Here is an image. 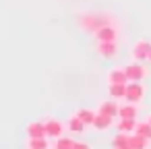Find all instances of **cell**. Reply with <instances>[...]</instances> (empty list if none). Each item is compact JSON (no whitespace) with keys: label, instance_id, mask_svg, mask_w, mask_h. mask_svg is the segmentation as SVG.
I'll use <instances>...</instances> for the list:
<instances>
[{"label":"cell","instance_id":"cell-1","mask_svg":"<svg viewBox=\"0 0 151 149\" xmlns=\"http://www.w3.org/2000/svg\"><path fill=\"white\" fill-rule=\"evenodd\" d=\"M145 93H147V89H145V85H143V81H128L126 83V101H132V104H141L143 99H145Z\"/></svg>","mask_w":151,"mask_h":149},{"label":"cell","instance_id":"cell-2","mask_svg":"<svg viewBox=\"0 0 151 149\" xmlns=\"http://www.w3.org/2000/svg\"><path fill=\"white\" fill-rule=\"evenodd\" d=\"M124 71H126L128 81H145V79H147V68H145V64L139 62V60H132L130 64H126Z\"/></svg>","mask_w":151,"mask_h":149},{"label":"cell","instance_id":"cell-3","mask_svg":"<svg viewBox=\"0 0 151 149\" xmlns=\"http://www.w3.org/2000/svg\"><path fill=\"white\" fill-rule=\"evenodd\" d=\"M93 35H95V42H116L118 40V29L112 23H106L99 29H95Z\"/></svg>","mask_w":151,"mask_h":149},{"label":"cell","instance_id":"cell-4","mask_svg":"<svg viewBox=\"0 0 151 149\" xmlns=\"http://www.w3.org/2000/svg\"><path fill=\"white\" fill-rule=\"evenodd\" d=\"M149 52H151V42H149V40H139V42L132 46L130 56H132V60L145 62V60L149 58Z\"/></svg>","mask_w":151,"mask_h":149},{"label":"cell","instance_id":"cell-5","mask_svg":"<svg viewBox=\"0 0 151 149\" xmlns=\"http://www.w3.org/2000/svg\"><path fill=\"white\" fill-rule=\"evenodd\" d=\"M44 122H46V137H48V139H58V137H62V132H64V128H66L64 122H60V120H56V118H46Z\"/></svg>","mask_w":151,"mask_h":149},{"label":"cell","instance_id":"cell-6","mask_svg":"<svg viewBox=\"0 0 151 149\" xmlns=\"http://www.w3.org/2000/svg\"><path fill=\"white\" fill-rule=\"evenodd\" d=\"M97 54L101 56V58H106V60H110V58H116L118 56V46H116V42H97Z\"/></svg>","mask_w":151,"mask_h":149},{"label":"cell","instance_id":"cell-7","mask_svg":"<svg viewBox=\"0 0 151 149\" xmlns=\"http://www.w3.org/2000/svg\"><path fill=\"white\" fill-rule=\"evenodd\" d=\"M118 110H120V104H118V99H112V97L106 99V101H101L99 108H97L99 114H106V116H112V118L118 116Z\"/></svg>","mask_w":151,"mask_h":149},{"label":"cell","instance_id":"cell-8","mask_svg":"<svg viewBox=\"0 0 151 149\" xmlns=\"http://www.w3.org/2000/svg\"><path fill=\"white\" fill-rule=\"evenodd\" d=\"M27 137H46V122L44 120H33L25 126Z\"/></svg>","mask_w":151,"mask_h":149},{"label":"cell","instance_id":"cell-9","mask_svg":"<svg viewBox=\"0 0 151 149\" xmlns=\"http://www.w3.org/2000/svg\"><path fill=\"white\" fill-rule=\"evenodd\" d=\"M106 79H108V85H114V83H128V77H126L124 66H122V68H110Z\"/></svg>","mask_w":151,"mask_h":149},{"label":"cell","instance_id":"cell-10","mask_svg":"<svg viewBox=\"0 0 151 149\" xmlns=\"http://www.w3.org/2000/svg\"><path fill=\"white\" fill-rule=\"evenodd\" d=\"M137 116H139V104H132V101L120 104L118 118H137Z\"/></svg>","mask_w":151,"mask_h":149},{"label":"cell","instance_id":"cell-11","mask_svg":"<svg viewBox=\"0 0 151 149\" xmlns=\"http://www.w3.org/2000/svg\"><path fill=\"white\" fill-rule=\"evenodd\" d=\"M66 128H68V132H75V135H83L85 132V128H87V124L77 116V114H73L70 118H68V122H66Z\"/></svg>","mask_w":151,"mask_h":149},{"label":"cell","instance_id":"cell-12","mask_svg":"<svg viewBox=\"0 0 151 149\" xmlns=\"http://www.w3.org/2000/svg\"><path fill=\"white\" fill-rule=\"evenodd\" d=\"M137 118H118V122H116V128H118V132H134L137 130Z\"/></svg>","mask_w":151,"mask_h":149},{"label":"cell","instance_id":"cell-13","mask_svg":"<svg viewBox=\"0 0 151 149\" xmlns=\"http://www.w3.org/2000/svg\"><path fill=\"white\" fill-rule=\"evenodd\" d=\"M108 95H110L112 99H124V97H126V83L108 85Z\"/></svg>","mask_w":151,"mask_h":149},{"label":"cell","instance_id":"cell-14","mask_svg":"<svg viewBox=\"0 0 151 149\" xmlns=\"http://www.w3.org/2000/svg\"><path fill=\"white\" fill-rule=\"evenodd\" d=\"M149 141H151V139L141 137V135H137V132H130V137H128V145H130L132 149H149Z\"/></svg>","mask_w":151,"mask_h":149},{"label":"cell","instance_id":"cell-15","mask_svg":"<svg viewBox=\"0 0 151 149\" xmlns=\"http://www.w3.org/2000/svg\"><path fill=\"white\" fill-rule=\"evenodd\" d=\"M112 122H114L112 116H106V114H99V112H97V116H95V120H93V128H95V130H108V128L112 126Z\"/></svg>","mask_w":151,"mask_h":149},{"label":"cell","instance_id":"cell-16","mask_svg":"<svg viewBox=\"0 0 151 149\" xmlns=\"http://www.w3.org/2000/svg\"><path fill=\"white\" fill-rule=\"evenodd\" d=\"M27 149H50L48 137H27Z\"/></svg>","mask_w":151,"mask_h":149},{"label":"cell","instance_id":"cell-17","mask_svg":"<svg viewBox=\"0 0 151 149\" xmlns=\"http://www.w3.org/2000/svg\"><path fill=\"white\" fill-rule=\"evenodd\" d=\"M75 114H77L87 126H93V120H95V116H97V112H95V110H89V108H81V110H77Z\"/></svg>","mask_w":151,"mask_h":149},{"label":"cell","instance_id":"cell-18","mask_svg":"<svg viewBox=\"0 0 151 149\" xmlns=\"http://www.w3.org/2000/svg\"><path fill=\"white\" fill-rule=\"evenodd\" d=\"M75 147V139H70V137H58V139H54V145H52V149H73Z\"/></svg>","mask_w":151,"mask_h":149},{"label":"cell","instance_id":"cell-19","mask_svg":"<svg viewBox=\"0 0 151 149\" xmlns=\"http://www.w3.org/2000/svg\"><path fill=\"white\" fill-rule=\"evenodd\" d=\"M128 137H130V132H118V135L112 139V147H114V149L128 147Z\"/></svg>","mask_w":151,"mask_h":149},{"label":"cell","instance_id":"cell-20","mask_svg":"<svg viewBox=\"0 0 151 149\" xmlns=\"http://www.w3.org/2000/svg\"><path fill=\"white\" fill-rule=\"evenodd\" d=\"M134 132L141 135V137L151 139V122H149V120H145V122H137V130H134Z\"/></svg>","mask_w":151,"mask_h":149},{"label":"cell","instance_id":"cell-21","mask_svg":"<svg viewBox=\"0 0 151 149\" xmlns=\"http://www.w3.org/2000/svg\"><path fill=\"white\" fill-rule=\"evenodd\" d=\"M73 149H91V145L87 141H75V147Z\"/></svg>","mask_w":151,"mask_h":149},{"label":"cell","instance_id":"cell-22","mask_svg":"<svg viewBox=\"0 0 151 149\" xmlns=\"http://www.w3.org/2000/svg\"><path fill=\"white\" fill-rule=\"evenodd\" d=\"M122 149H132V147H130V145H128V147H122Z\"/></svg>","mask_w":151,"mask_h":149},{"label":"cell","instance_id":"cell-23","mask_svg":"<svg viewBox=\"0 0 151 149\" xmlns=\"http://www.w3.org/2000/svg\"><path fill=\"white\" fill-rule=\"evenodd\" d=\"M147 60H149V62H151V52H149V58H147Z\"/></svg>","mask_w":151,"mask_h":149},{"label":"cell","instance_id":"cell-24","mask_svg":"<svg viewBox=\"0 0 151 149\" xmlns=\"http://www.w3.org/2000/svg\"><path fill=\"white\" fill-rule=\"evenodd\" d=\"M147 120H149V122H151V116H149V118H147Z\"/></svg>","mask_w":151,"mask_h":149}]
</instances>
